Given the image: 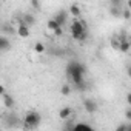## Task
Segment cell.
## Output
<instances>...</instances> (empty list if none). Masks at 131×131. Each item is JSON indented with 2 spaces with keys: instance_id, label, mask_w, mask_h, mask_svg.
Segmentation results:
<instances>
[{
  "instance_id": "11",
  "label": "cell",
  "mask_w": 131,
  "mask_h": 131,
  "mask_svg": "<svg viewBox=\"0 0 131 131\" xmlns=\"http://www.w3.org/2000/svg\"><path fill=\"white\" fill-rule=\"evenodd\" d=\"M80 13H82V9H80V6H79L77 3H73V5L70 6V14H71V16H74L76 19H79V17H80Z\"/></svg>"
},
{
  "instance_id": "2",
  "label": "cell",
  "mask_w": 131,
  "mask_h": 131,
  "mask_svg": "<svg viewBox=\"0 0 131 131\" xmlns=\"http://www.w3.org/2000/svg\"><path fill=\"white\" fill-rule=\"evenodd\" d=\"M70 29H71V36H73L74 40H77V42L86 40L88 31H86V22H85L83 19L79 17V19L73 20V23L70 25Z\"/></svg>"
},
{
  "instance_id": "13",
  "label": "cell",
  "mask_w": 131,
  "mask_h": 131,
  "mask_svg": "<svg viewBox=\"0 0 131 131\" xmlns=\"http://www.w3.org/2000/svg\"><path fill=\"white\" fill-rule=\"evenodd\" d=\"M17 123H19V117H17L16 114L9 113L8 117H6V125H8V126H16Z\"/></svg>"
},
{
  "instance_id": "6",
  "label": "cell",
  "mask_w": 131,
  "mask_h": 131,
  "mask_svg": "<svg viewBox=\"0 0 131 131\" xmlns=\"http://www.w3.org/2000/svg\"><path fill=\"white\" fill-rule=\"evenodd\" d=\"M73 116V108L71 106H63L60 111H59V117L62 119V120H67V119H70Z\"/></svg>"
},
{
  "instance_id": "8",
  "label": "cell",
  "mask_w": 131,
  "mask_h": 131,
  "mask_svg": "<svg viewBox=\"0 0 131 131\" xmlns=\"http://www.w3.org/2000/svg\"><path fill=\"white\" fill-rule=\"evenodd\" d=\"M71 131H96L94 128H91L88 123H85V122H80V123H76L74 126H73V129Z\"/></svg>"
},
{
  "instance_id": "17",
  "label": "cell",
  "mask_w": 131,
  "mask_h": 131,
  "mask_svg": "<svg viewBox=\"0 0 131 131\" xmlns=\"http://www.w3.org/2000/svg\"><path fill=\"white\" fill-rule=\"evenodd\" d=\"M60 93H62L63 96H70V93H71V86H70V85H63L62 90H60Z\"/></svg>"
},
{
  "instance_id": "4",
  "label": "cell",
  "mask_w": 131,
  "mask_h": 131,
  "mask_svg": "<svg viewBox=\"0 0 131 131\" xmlns=\"http://www.w3.org/2000/svg\"><path fill=\"white\" fill-rule=\"evenodd\" d=\"M52 20L57 23V26H59V28H62L65 23H67V20H68V13L65 11V9H60V11L52 17Z\"/></svg>"
},
{
  "instance_id": "23",
  "label": "cell",
  "mask_w": 131,
  "mask_h": 131,
  "mask_svg": "<svg viewBox=\"0 0 131 131\" xmlns=\"http://www.w3.org/2000/svg\"><path fill=\"white\" fill-rule=\"evenodd\" d=\"M5 93H6V90H5V86H3V85H0V96H3Z\"/></svg>"
},
{
  "instance_id": "10",
  "label": "cell",
  "mask_w": 131,
  "mask_h": 131,
  "mask_svg": "<svg viewBox=\"0 0 131 131\" xmlns=\"http://www.w3.org/2000/svg\"><path fill=\"white\" fill-rule=\"evenodd\" d=\"M9 48H11V42L6 37L0 36V51H8Z\"/></svg>"
},
{
  "instance_id": "24",
  "label": "cell",
  "mask_w": 131,
  "mask_h": 131,
  "mask_svg": "<svg viewBox=\"0 0 131 131\" xmlns=\"http://www.w3.org/2000/svg\"><path fill=\"white\" fill-rule=\"evenodd\" d=\"M125 116H126V119L129 120V119H131V110H126V113H125Z\"/></svg>"
},
{
  "instance_id": "18",
  "label": "cell",
  "mask_w": 131,
  "mask_h": 131,
  "mask_svg": "<svg viewBox=\"0 0 131 131\" xmlns=\"http://www.w3.org/2000/svg\"><path fill=\"white\" fill-rule=\"evenodd\" d=\"M111 14L117 17V16H120V14H122V9H120V8H114V6H113V8H111Z\"/></svg>"
},
{
  "instance_id": "5",
  "label": "cell",
  "mask_w": 131,
  "mask_h": 131,
  "mask_svg": "<svg viewBox=\"0 0 131 131\" xmlns=\"http://www.w3.org/2000/svg\"><path fill=\"white\" fill-rule=\"evenodd\" d=\"M83 106H85V111L90 113V114H93V113L97 111V103L93 99H85L83 100Z\"/></svg>"
},
{
  "instance_id": "1",
  "label": "cell",
  "mask_w": 131,
  "mask_h": 131,
  "mask_svg": "<svg viewBox=\"0 0 131 131\" xmlns=\"http://www.w3.org/2000/svg\"><path fill=\"white\" fill-rule=\"evenodd\" d=\"M86 74V67L83 63L77 62V60H70L67 65V76L68 79L79 88V90H85V77Z\"/></svg>"
},
{
  "instance_id": "19",
  "label": "cell",
  "mask_w": 131,
  "mask_h": 131,
  "mask_svg": "<svg viewBox=\"0 0 131 131\" xmlns=\"http://www.w3.org/2000/svg\"><path fill=\"white\" fill-rule=\"evenodd\" d=\"M122 16H123V19H125V20H129V17H131L129 9H123V11H122Z\"/></svg>"
},
{
  "instance_id": "21",
  "label": "cell",
  "mask_w": 131,
  "mask_h": 131,
  "mask_svg": "<svg viewBox=\"0 0 131 131\" xmlns=\"http://www.w3.org/2000/svg\"><path fill=\"white\" fill-rule=\"evenodd\" d=\"M29 5H31V6H32V8H36V9H37V8H40V3H39V2H37V0H32V2H31V3H29Z\"/></svg>"
},
{
  "instance_id": "7",
  "label": "cell",
  "mask_w": 131,
  "mask_h": 131,
  "mask_svg": "<svg viewBox=\"0 0 131 131\" xmlns=\"http://www.w3.org/2000/svg\"><path fill=\"white\" fill-rule=\"evenodd\" d=\"M2 97H3V105H5V106H6L8 110H11V108H14V105H16V102H14V97H13L11 94H6V93H5V94H3Z\"/></svg>"
},
{
  "instance_id": "22",
  "label": "cell",
  "mask_w": 131,
  "mask_h": 131,
  "mask_svg": "<svg viewBox=\"0 0 131 131\" xmlns=\"http://www.w3.org/2000/svg\"><path fill=\"white\" fill-rule=\"evenodd\" d=\"M52 34H54L56 37H57V36H62V34H63V29H62V28H57V29H56Z\"/></svg>"
},
{
  "instance_id": "9",
  "label": "cell",
  "mask_w": 131,
  "mask_h": 131,
  "mask_svg": "<svg viewBox=\"0 0 131 131\" xmlns=\"http://www.w3.org/2000/svg\"><path fill=\"white\" fill-rule=\"evenodd\" d=\"M22 22H23V23H25V25L29 28L31 25H34V23H36V17H34L32 14H28V13H25V14L22 16Z\"/></svg>"
},
{
  "instance_id": "16",
  "label": "cell",
  "mask_w": 131,
  "mask_h": 131,
  "mask_svg": "<svg viewBox=\"0 0 131 131\" xmlns=\"http://www.w3.org/2000/svg\"><path fill=\"white\" fill-rule=\"evenodd\" d=\"M46 28H48V31H52V32H54L59 26H57V23H56L52 19H49V20H48V23H46Z\"/></svg>"
},
{
  "instance_id": "15",
  "label": "cell",
  "mask_w": 131,
  "mask_h": 131,
  "mask_svg": "<svg viewBox=\"0 0 131 131\" xmlns=\"http://www.w3.org/2000/svg\"><path fill=\"white\" fill-rule=\"evenodd\" d=\"M37 54H42V52H45V45L42 43V42H36V45H34V48H32Z\"/></svg>"
},
{
  "instance_id": "14",
  "label": "cell",
  "mask_w": 131,
  "mask_h": 131,
  "mask_svg": "<svg viewBox=\"0 0 131 131\" xmlns=\"http://www.w3.org/2000/svg\"><path fill=\"white\" fill-rule=\"evenodd\" d=\"M128 49H129V40H128V39H120L119 51H120V52H128Z\"/></svg>"
},
{
  "instance_id": "12",
  "label": "cell",
  "mask_w": 131,
  "mask_h": 131,
  "mask_svg": "<svg viewBox=\"0 0 131 131\" xmlns=\"http://www.w3.org/2000/svg\"><path fill=\"white\" fill-rule=\"evenodd\" d=\"M17 34L25 39V37L29 36V28H28L26 25H19V26H17Z\"/></svg>"
},
{
  "instance_id": "20",
  "label": "cell",
  "mask_w": 131,
  "mask_h": 131,
  "mask_svg": "<svg viewBox=\"0 0 131 131\" xmlns=\"http://www.w3.org/2000/svg\"><path fill=\"white\" fill-rule=\"evenodd\" d=\"M126 125H128V123H120V125L116 128V131H126Z\"/></svg>"
},
{
  "instance_id": "3",
  "label": "cell",
  "mask_w": 131,
  "mask_h": 131,
  "mask_svg": "<svg viewBox=\"0 0 131 131\" xmlns=\"http://www.w3.org/2000/svg\"><path fill=\"white\" fill-rule=\"evenodd\" d=\"M40 123H42V116L36 110H29L23 117V128L26 131H32V129L39 128Z\"/></svg>"
}]
</instances>
